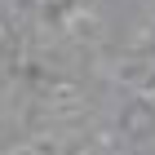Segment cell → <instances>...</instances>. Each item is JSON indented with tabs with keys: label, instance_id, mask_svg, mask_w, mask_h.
<instances>
[{
	"label": "cell",
	"instance_id": "obj_1",
	"mask_svg": "<svg viewBox=\"0 0 155 155\" xmlns=\"http://www.w3.org/2000/svg\"><path fill=\"white\" fill-rule=\"evenodd\" d=\"M67 27H71L75 36H84V40H93V36H97V18H93L89 9H75L71 18H67Z\"/></svg>",
	"mask_w": 155,
	"mask_h": 155
}]
</instances>
